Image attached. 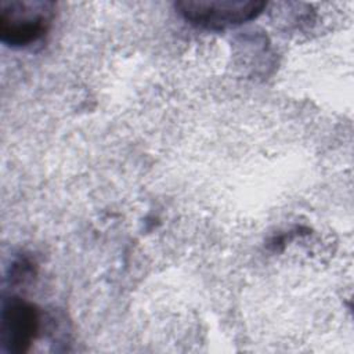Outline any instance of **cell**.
Wrapping results in <instances>:
<instances>
[{
	"mask_svg": "<svg viewBox=\"0 0 354 354\" xmlns=\"http://www.w3.org/2000/svg\"><path fill=\"white\" fill-rule=\"evenodd\" d=\"M55 4L47 0H1L0 37L11 47H25L48 30Z\"/></svg>",
	"mask_w": 354,
	"mask_h": 354,
	"instance_id": "cell-1",
	"label": "cell"
},
{
	"mask_svg": "<svg viewBox=\"0 0 354 354\" xmlns=\"http://www.w3.org/2000/svg\"><path fill=\"white\" fill-rule=\"evenodd\" d=\"M266 6L260 0H183L174 4L185 21L209 30H223L252 21Z\"/></svg>",
	"mask_w": 354,
	"mask_h": 354,
	"instance_id": "cell-2",
	"label": "cell"
},
{
	"mask_svg": "<svg viewBox=\"0 0 354 354\" xmlns=\"http://www.w3.org/2000/svg\"><path fill=\"white\" fill-rule=\"evenodd\" d=\"M39 325L40 317L36 306L15 296L4 301L0 340L8 353L21 354L28 351L37 335Z\"/></svg>",
	"mask_w": 354,
	"mask_h": 354,
	"instance_id": "cell-3",
	"label": "cell"
}]
</instances>
